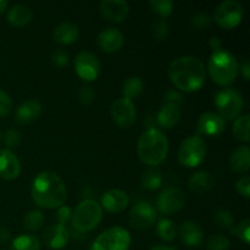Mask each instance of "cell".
Masks as SVG:
<instances>
[{
	"label": "cell",
	"instance_id": "ffe728a7",
	"mask_svg": "<svg viewBox=\"0 0 250 250\" xmlns=\"http://www.w3.org/2000/svg\"><path fill=\"white\" fill-rule=\"evenodd\" d=\"M181 241L189 248H199L204 241V231L202 227L194 221H185L178 231Z\"/></svg>",
	"mask_w": 250,
	"mask_h": 250
},
{
	"label": "cell",
	"instance_id": "7a4b0ae2",
	"mask_svg": "<svg viewBox=\"0 0 250 250\" xmlns=\"http://www.w3.org/2000/svg\"><path fill=\"white\" fill-rule=\"evenodd\" d=\"M31 195L33 202L43 209H58L67 198V189L60 176L51 171H43L32 182Z\"/></svg>",
	"mask_w": 250,
	"mask_h": 250
},
{
	"label": "cell",
	"instance_id": "8d00e7d4",
	"mask_svg": "<svg viewBox=\"0 0 250 250\" xmlns=\"http://www.w3.org/2000/svg\"><path fill=\"white\" fill-rule=\"evenodd\" d=\"M151 34L156 41H164L168 36V24L166 23L165 20L159 19L154 22L151 27Z\"/></svg>",
	"mask_w": 250,
	"mask_h": 250
},
{
	"label": "cell",
	"instance_id": "484cf974",
	"mask_svg": "<svg viewBox=\"0 0 250 250\" xmlns=\"http://www.w3.org/2000/svg\"><path fill=\"white\" fill-rule=\"evenodd\" d=\"M32 10L26 5H15L7 12V21L14 27H23L32 21Z\"/></svg>",
	"mask_w": 250,
	"mask_h": 250
},
{
	"label": "cell",
	"instance_id": "e575fe53",
	"mask_svg": "<svg viewBox=\"0 0 250 250\" xmlns=\"http://www.w3.org/2000/svg\"><path fill=\"white\" fill-rule=\"evenodd\" d=\"M229 247H231V242L224 234H212L207 242L208 250H229Z\"/></svg>",
	"mask_w": 250,
	"mask_h": 250
},
{
	"label": "cell",
	"instance_id": "8fae6325",
	"mask_svg": "<svg viewBox=\"0 0 250 250\" xmlns=\"http://www.w3.org/2000/svg\"><path fill=\"white\" fill-rule=\"evenodd\" d=\"M186 195L181 188L170 187L164 189L156 200L158 210L164 215H173L185 207Z\"/></svg>",
	"mask_w": 250,
	"mask_h": 250
},
{
	"label": "cell",
	"instance_id": "6da1fadb",
	"mask_svg": "<svg viewBox=\"0 0 250 250\" xmlns=\"http://www.w3.org/2000/svg\"><path fill=\"white\" fill-rule=\"evenodd\" d=\"M168 78L182 92L194 93L204 85L207 68L195 56H178L168 66Z\"/></svg>",
	"mask_w": 250,
	"mask_h": 250
},
{
	"label": "cell",
	"instance_id": "2e32d148",
	"mask_svg": "<svg viewBox=\"0 0 250 250\" xmlns=\"http://www.w3.org/2000/svg\"><path fill=\"white\" fill-rule=\"evenodd\" d=\"M42 239L44 244L50 249L60 250L67 246L70 241V231L62 225H50L43 231Z\"/></svg>",
	"mask_w": 250,
	"mask_h": 250
},
{
	"label": "cell",
	"instance_id": "7c38bea8",
	"mask_svg": "<svg viewBox=\"0 0 250 250\" xmlns=\"http://www.w3.org/2000/svg\"><path fill=\"white\" fill-rule=\"evenodd\" d=\"M110 114L112 121L121 128H129L133 126L137 120L136 105L133 104V102L125 98H120L111 105Z\"/></svg>",
	"mask_w": 250,
	"mask_h": 250
},
{
	"label": "cell",
	"instance_id": "4fadbf2b",
	"mask_svg": "<svg viewBox=\"0 0 250 250\" xmlns=\"http://www.w3.org/2000/svg\"><path fill=\"white\" fill-rule=\"evenodd\" d=\"M156 221V210L150 203H137L129 214V224L136 229H149Z\"/></svg>",
	"mask_w": 250,
	"mask_h": 250
},
{
	"label": "cell",
	"instance_id": "1f68e13d",
	"mask_svg": "<svg viewBox=\"0 0 250 250\" xmlns=\"http://www.w3.org/2000/svg\"><path fill=\"white\" fill-rule=\"evenodd\" d=\"M44 221H45V219H44L43 212L39 211V210H32V211L27 212L26 216H24L23 226L28 231L34 232L43 227Z\"/></svg>",
	"mask_w": 250,
	"mask_h": 250
},
{
	"label": "cell",
	"instance_id": "7bdbcfd3",
	"mask_svg": "<svg viewBox=\"0 0 250 250\" xmlns=\"http://www.w3.org/2000/svg\"><path fill=\"white\" fill-rule=\"evenodd\" d=\"M72 217V209L70 207H66V205H62V207L58 208V211H56V219H58V224L62 225V226H66L68 221Z\"/></svg>",
	"mask_w": 250,
	"mask_h": 250
},
{
	"label": "cell",
	"instance_id": "603a6c76",
	"mask_svg": "<svg viewBox=\"0 0 250 250\" xmlns=\"http://www.w3.org/2000/svg\"><path fill=\"white\" fill-rule=\"evenodd\" d=\"M188 187L194 194L203 195L215 187V178L208 171H198L188 180Z\"/></svg>",
	"mask_w": 250,
	"mask_h": 250
},
{
	"label": "cell",
	"instance_id": "d6986e66",
	"mask_svg": "<svg viewBox=\"0 0 250 250\" xmlns=\"http://www.w3.org/2000/svg\"><path fill=\"white\" fill-rule=\"evenodd\" d=\"M21 173V163L16 154L7 149H0V178L16 180Z\"/></svg>",
	"mask_w": 250,
	"mask_h": 250
},
{
	"label": "cell",
	"instance_id": "4dcf8cb0",
	"mask_svg": "<svg viewBox=\"0 0 250 250\" xmlns=\"http://www.w3.org/2000/svg\"><path fill=\"white\" fill-rule=\"evenodd\" d=\"M178 229L175 222L170 219H161L159 220L156 225V234L160 239L165 242H171L177 237Z\"/></svg>",
	"mask_w": 250,
	"mask_h": 250
},
{
	"label": "cell",
	"instance_id": "f6af8a7d",
	"mask_svg": "<svg viewBox=\"0 0 250 250\" xmlns=\"http://www.w3.org/2000/svg\"><path fill=\"white\" fill-rule=\"evenodd\" d=\"M241 72L242 75H243L244 80L246 81H249V77H250V63H249V60L248 59H243V61L241 62Z\"/></svg>",
	"mask_w": 250,
	"mask_h": 250
},
{
	"label": "cell",
	"instance_id": "cb8c5ba5",
	"mask_svg": "<svg viewBox=\"0 0 250 250\" xmlns=\"http://www.w3.org/2000/svg\"><path fill=\"white\" fill-rule=\"evenodd\" d=\"M80 37V29L75 23L62 22L53 31V39L60 45H71Z\"/></svg>",
	"mask_w": 250,
	"mask_h": 250
},
{
	"label": "cell",
	"instance_id": "bcb514c9",
	"mask_svg": "<svg viewBox=\"0 0 250 250\" xmlns=\"http://www.w3.org/2000/svg\"><path fill=\"white\" fill-rule=\"evenodd\" d=\"M209 46L212 49V51L219 50V49H221L222 46L221 39H220L219 37H212V38H210L209 41Z\"/></svg>",
	"mask_w": 250,
	"mask_h": 250
},
{
	"label": "cell",
	"instance_id": "60d3db41",
	"mask_svg": "<svg viewBox=\"0 0 250 250\" xmlns=\"http://www.w3.org/2000/svg\"><path fill=\"white\" fill-rule=\"evenodd\" d=\"M12 107V100L10 95L0 89V117H5L10 114Z\"/></svg>",
	"mask_w": 250,
	"mask_h": 250
},
{
	"label": "cell",
	"instance_id": "5bb4252c",
	"mask_svg": "<svg viewBox=\"0 0 250 250\" xmlns=\"http://www.w3.org/2000/svg\"><path fill=\"white\" fill-rule=\"evenodd\" d=\"M226 129V121L217 112L208 111L199 116L197 122V133L208 137H219Z\"/></svg>",
	"mask_w": 250,
	"mask_h": 250
},
{
	"label": "cell",
	"instance_id": "b9f144b4",
	"mask_svg": "<svg viewBox=\"0 0 250 250\" xmlns=\"http://www.w3.org/2000/svg\"><path fill=\"white\" fill-rule=\"evenodd\" d=\"M68 61H70V59H68L67 53H65L63 50H55L51 54V62L55 67H65V66H67Z\"/></svg>",
	"mask_w": 250,
	"mask_h": 250
},
{
	"label": "cell",
	"instance_id": "c3c4849f",
	"mask_svg": "<svg viewBox=\"0 0 250 250\" xmlns=\"http://www.w3.org/2000/svg\"><path fill=\"white\" fill-rule=\"evenodd\" d=\"M150 250H177V248L176 247L165 246V244H158V246L151 247Z\"/></svg>",
	"mask_w": 250,
	"mask_h": 250
},
{
	"label": "cell",
	"instance_id": "ee69618b",
	"mask_svg": "<svg viewBox=\"0 0 250 250\" xmlns=\"http://www.w3.org/2000/svg\"><path fill=\"white\" fill-rule=\"evenodd\" d=\"M236 189L237 192L241 195H243L244 198L250 197V177L249 176H244V177H241L236 182Z\"/></svg>",
	"mask_w": 250,
	"mask_h": 250
},
{
	"label": "cell",
	"instance_id": "e0dca14e",
	"mask_svg": "<svg viewBox=\"0 0 250 250\" xmlns=\"http://www.w3.org/2000/svg\"><path fill=\"white\" fill-rule=\"evenodd\" d=\"M128 195L121 189H110L105 192L100 198V207L111 214L122 212L128 207Z\"/></svg>",
	"mask_w": 250,
	"mask_h": 250
},
{
	"label": "cell",
	"instance_id": "d6a6232c",
	"mask_svg": "<svg viewBox=\"0 0 250 250\" xmlns=\"http://www.w3.org/2000/svg\"><path fill=\"white\" fill-rule=\"evenodd\" d=\"M149 6L156 15H159L164 20L172 14L175 4L171 0H150Z\"/></svg>",
	"mask_w": 250,
	"mask_h": 250
},
{
	"label": "cell",
	"instance_id": "4316f807",
	"mask_svg": "<svg viewBox=\"0 0 250 250\" xmlns=\"http://www.w3.org/2000/svg\"><path fill=\"white\" fill-rule=\"evenodd\" d=\"M144 92V83L137 76H131L127 78L122 85V93H124L125 99H128L133 102L134 99H138Z\"/></svg>",
	"mask_w": 250,
	"mask_h": 250
},
{
	"label": "cell",
	"instance_id": "9c48e42d",
	"mask_svg": "<svg viewBox=\"0 0 250 250\" xmlns=\"http://www.w3.org/2000/svg\"><path fill=\"white\" fill-rule=\"evenodd\" d=\"M243 5L237 0H226L221 2L215 10L214 20L222 29H233L243 20Z\"/></svg>",
	"mask_w": 250,
	"mask_h": 250
},
{
	"label": "cell",
	"instance_id": "d4e9b609",
	"mask_svg": "<svg viewBox=\"0 0 250 250\" xmlns=\"http://www.w3.org/2000/svg\"><path fill=\"white\" fill-rule=\"evenodd\" d=\"M229 165L233 172L246 173L250 168V149L248 146H238L232 153L229 159Z\"/></svg>",
	"mask_w": 250,
	"mask_h": 250
},
{
	"label": "cell",
	"instance_id": "d590c367",
	"mask_svg": "<svg viewBox=\"0 0 250 250\" xmlns=\"http://www.w3.org/2000/svg\"><path fill=\"white\" fill-rule=\"evenodd\" d=\"M21 142H22V134L20 131L12 128L5 132L4 144L6 146L7 150H11V149L17 148V146L21 144Z\"/></svg>",
	"mask_w": 250,
	"mask_h": 250
},
{
	"label": "cell",
	"instance_id": "f546056e",
	"mask_svg": "<svg viewBox=\"0 0 250 250\" xmlns=\"http://www.w3.org/2000/svg\"><path fill=\"white\" fill-rule=\"evenodd\" d=\"M41 241L33 234H21L11 242V250H41Z\"/></svg>",
	"mask_w": 250,
	"mask_h": 250
},
{
	"label": "cell",
	"instance_id": "ac0fdd59",
	"mask_svg": "<svg viewBox=\"0 0 250 250\" xmlns=\"http://www.w3.org/2000/svg\"><path fill=\"white\" fill-rule=\"evenodd\" d=\"M97 44L103 51L107 54H112L119 51L125 44V37L121 31L116 28L104 29L97 37Z\"/></svg>",
	"mask_w": 250,
	"mask_h": 250
},
{
	"label": "cell",
	"instance_id": "7dc6e473",
	"mask_svg": "<svg viewBox=\"0 0 250 250\" xmlns=\"http://www.w3.org/2000/svg\"><path fill=\"white\" fill-rule=\"evenodd\" d=\"M10 238H11V234H10L9 229H6L5 227H0V244L6 243L10 241Z\"/></svg>",
	"mask_w": 250,
	"mask_h": 250
},
{
	"label": "cell",
	"instance_id": "836d02e7",
	"mask_svg": "<svg viewBox=\"0 0 250 250\" xmlns=\"http://www.w3.org/2000/svg\"><path fill=\"white\" fill-rule=\"evenodd\" d=\"M214 221L220 229L229 231L233 233L234 231V219L232 214L227 210H217L214 215Z\"/></svg>",
	"mask_w": 250,
	"mask_h": 250
},
{
	"label": "cell",
	"instance_id": "3957f363",
	"mask_svg": "<svg viewBox=\"0 0 250 250\" xmlns=\"http://www.w3.org/2000/svg\"><path fill=\"white\" fill-rule=\"evenodd\" d=\"M139 160L155 167L165 161L168 153L167 137L158 128H149L141 134L137 143Z\"/></svg>",
	"mask_w": 250,
	"mask_h": 250
},
{
	"label": "cell",
	"instance_id": "f35d334b",
	"mask_svg": "<svg viewBox=\"0 0 250 250\" xmlns=\"http://www.w3.org/2000/svg\"><path fill=\"white\" fill-rule=\"evenodd\" d=\"M78 99L82 105H90L95 100V90L89 85L81 87L80 92H78Z\"/></svg>",
	"mask_w": 250,
	"mask_h": 250
},
{
	"label": "cell",
	"instance_id": "f1b7e54d",
	"mask_svg": "<svg viewBox=\"0 0 250 250\" xmlns=\"http://www.w3.org/2000/svg\"><path fill=\"white\" fill-rule=\"evenodd\" d=\"M249 127H250L249 115H242V116L237 117L233 122V127H232V133H233L234 138H236L237 141L248 143L250 141Z\"/></svg>",
	"mask_w": 250,
	"mask_h": 250
},
{
	"label": "cell",
	"instance_id": "681fc988",
	"mask_svg": "<svg viewBox=\"0 0 250 250\" xmlns=\"http://www.w3.org/2000/svg\"><path fill=\"white\" fill-rule=\"evenodd\" d=\"M7 4H9V2H7L6 0H0V14H2V12L5 11V9L7 7Z\"/></svg>",
	"mask_w": 250,
	"mask_h": 250
},
{
	"label": "cell",
	"instance_id": "30bf717a",
	"mask_svg": "<svg viewBox=\"0 0 250 250\" xmlns=\"http://www.w3.org/2000/svg\"><path fill=\"white\" fill-rule=\"evenodd\" d=\"M75 71L81 80L93 82L102 73V65L93 53L81 51L75 58Z\"/></svg>",
	"mask_w": 250,
	"mask_h": 250
},
{
	"label": "cell",
	"instance_id": "44dd1931",
	"mask_svg": "<svg viewBox=\"0 0 250 250\" xmlns=\"http://www.w3.org/2000/svg\"><path fill=\"white\" fill-rule=\"evenodd\" d=\"M43 111V106L38 100H27L22 103L15 112V121L19 125H27L38 119Z\"/></svg>",
	"mask_w": 250,
	"mask_h": 250
},
{
	"label": "cell",
	"instance_id": "ba28073f",
	"mask_svg": "<svg viewBox=\"0 0 250 250\" xmlns=\"http://www.w3.org/2000/svg\"><path fill=\"white\" fill-rule=\"evenodd\" d=\"M131 234L124 227H111L97 237L89 250H128Z\"/></svg>",
	"mask_w": 250,
	"mask_h": 250
},
{
	"label": "cell",
	"instance_id": "5b68a950",
	"mask_svg": "<svg viewBox=\"0 0 250 250\" xmlns=\"http://www.w3.org/2000/svg\"><path fill=\"white\" fill-rule=\"evenodd\" d=\"M103 219V209L98 202L94 199H85L76 207L72 211L73 229L81 233H85L94 229L100 224Z\"/></svg>",
	"mask_w": 250,
	"mask_h": 250
},
{
	"label": "cell",
	"instance_id": "ab89813d",
	"mask_svg": "<svg viewBox=\"0 0 250 250\" xmlns=\"http://www.w3.org/2000/svg\"><path fill=\"white\" fill-rule=\"evenodd\" d=\"M192 26L194 27L198 31H203V29L208 28V27L211 24V17L208 14H204V12H200V14H197L192 19Z\"/></svg>",
	"mask_w": 250,
	"mask_h": 250
},
{
	"label": "cell",
	"instance_id": "52a82bcc",
	"mask_svg": "<svg viewBox=\"0 0 250 250\" xmlns=\"http://www.w3.org/2000/svg\"><path fill=\"white\" fill-rule=\"evenodd\" d=\"M207 143L200 136H189L181 143L178 149V161L185 167H197L207 156Z\"/></svg>",
	"mask_w": 250,
	"mask_h": 250
},
{
	"label": "cell",
	"instance_id": "8992f818",
	"mask_svg": "<svg viewBox=\"0 0 250 250\" xmlns=\"http://www.w3.org/2000/svg\"><path fill=\"white\" fill-rule=\"evenodd\" d=\"M215 106L217 109V114L225 121H232L241 116L243 110V97L241 93L234 88H225L219 90L214 98Z\"/></svg>",
	"mask_w": 250,
	"mask_h": 250
},
{
	"label": "cell",
	"instance_id": "74e56055",
	"mask_svg": "<svg viewBox=\"0 0 250 250\" xmlns=\"http://www.w3.org/2000/svg\"><path fill=\"white\" fill-rule=\"evenodd\" d=\"M233 234L239 237L241 241H243L246 244L250 243V221L248 219L243 220L234 227Z\"/></svg>",
	"mask_w": 250,
	"mask_h": 250
},
{
	"label": "cell",
	"instance_id": "9a60e30c",
	"mask_svg": "<svg viewBox=\"0 0 250 250\" xmlns=\"http://www.w3.org/2000/svg\"><path fill=\"white\" fill-rule=\"evenodd\" d=\"M99 11L107 21L120 23L128 17L129 5L125 0H104L100 2Z\"/></svg>",
	"mask_w": 250,
	"mask_h": 250
},
{
	"label": "cell",
	"instance_id": "f907efd6",
	"mask_svg": "<svg viewBox=\"0 0 250 250\" xmlns=\"http://www.w3.org/2000/svg\"><path fill=\"white\" fill-rule=\"evenodd\" d=\"M0 141H1V134H0Z\"/></svg>",
	"mask_w": 250,
	"mask_h": 250
},
{
	"label": "cell",
	"instance_id": "277c9868",
	"mask_svg": "<svg viewBox=\"0 0 250 250\" xmlns=\"http://www.w3.org/2000/svg\"><path fill=\"white\" fill-rule=\"evenodd\" d=\"M208 72L216 84L229 87L238 76L239 63L231 51L221 48L212 51L210 55L208 61Z\"/></svg>",
	"mask_w": 250,
	"mask_h": 250
},
{
	"label": "cell",
	"instance_id": "83f0119b",
	"mask_svg": "<svg viewBox=\"0 0 250 250\" xmlns=\"http://www.w3.org/2000/svg\"><path fill=\"white\" fill-rule=\"evenodd\" d=\"M163 183V173L156 167H148L141 176V185L144 189L155 190L160 188Z\"/></svg>",
	"mask_w": 250,
	"mask_h": 250
},
{
	"label": "cell",
	"instance_id": "7402d4cb",
	"mask_svg": "<svg viewBox=\"0 0 250 250\" xmlns=\"http://www.w3.org/2000/svg\"><path fill=\"white\" fill-rule=\"evenodd\" d=\"M181 120V107L178 104L166 103L159 109L156 115V121L160 127L165 129H170L175 127Z\"/></svg>",
	"mask_w": 250,
	"mask_h": 250
}]
</instances>
